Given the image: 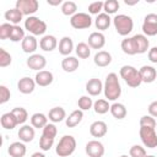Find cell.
<instances>
[{
  "instance_id": "cell-1",
  "label": "cell",
  "mask_w": 157,
  "mask_h": 157,
  "mask_svg": "<svg viewBox=\"0 0 157 157\" xmlns=\"http://www.w3.org/2000/svg\"><path fill=\"white\" fill-rule=\"evenodd\" d=\"M103 92L107 101H117L121 94V86L115 72H110L107 75L105 81L103 83Z\"/></svg>"
},
{
  "instance_id": "cell-2",
  "label": "cell",
  "mask_w": 157,
  "mask_h": 157,
  "mask_svg": "<svg viewBox=\"0 0 157 157\" xmlns=\"http://www.w3.org/2000/svg\"><path fill=\"white\" fill-rule=\"evenodd\" d=\"M119 75L120 77L126 82V85L131 88H136L142 83L141 76H140V71L131 66V65H124L120 67L119 70Z\"/></svg>"
},
{
  "instance_id": "cell-3",
  "label": "cell",
  "mask_w": 157,
  "mask_h": 157,
  "mask_svg": "<svg viewBox=\"0 0 157 157\" xmlns=\"http://www.w3.org/2000/svg\"><path fill=\"white\" fill-rule=\"evenodd\" d=\"M76 145H77L76 139L72 135H64L59 140L55 147V152L59 157H69L75 152Z\"/></svg>"
},
{
  "instance_id": "cell-4",
  "label": "cell",
  "mask_w": 157,
  "mask_h": 157,
  "mask_svg": "<svg viewBox=\"0 0 157 157\" xmlns=\"http://www.w3.org/2000/svg\"><path fill=\"white\" fill-rule=\"evenodd\" d=\"M113 25H114V28H115L117 33L120 34V36H124V37L128 36L134 28L132 18L128 15H124V13L117 15L113 18Z\"/></svg>"
},
{
  "instance_id": "cell-5",
  "label": "cell",
  "mask_w": 157,
  "mask_h": 157,
  "mask_svg": "<svg viewBox=\"0 0 157 157\" xmlns=\"http://www.w3.org/2000/svg\"><path fill=\"white\" fill-rule=\"evenodd\" d=\"M25 29L32 36H43L47 31V23L37 16H29L25 20Z\"/></svg>"
},
{
  "instance_id": "cell-6",
  "label": "cell",
  "mask_w": 157,
  "mask_h": 157,
  "mask_svg": "<svg viewBox=\"0 0 157 157\" xmlns=\"http://www.w3.org/2000/svg\"><path fill=\"white\" fill-rule=\"evenodd\" d=\"M139 135H140V139H141L145 147H147V148H156L157 147V134H156L153 128L140 126Z\"/></svg>"
},
{
  "instance_id": "cell-7",
  "label": "cell",
  "mask_w": 157,
  "mask_h": 157,
  "mask_svg": "<svg viewBox=\"0 0 157 157\" xmlns=\"http://www.w3.org/2000/svg\"><path fill=\"white\" fill-rule=\"evenodd\" d=\"M70 25L75 29H85L92 26V18L86 12H77L70 18Z\"/></svg>"
},
{
  "instance_id": "cell-8",
  "label": "cell",
  "mask_w": 157,
  "mask_h": 157,
  "mask_svg": "<svg viewBox=\"0 0 157 157\" xmlns=\"http://www.w3.org/2000/svg\"><path fill=\"white\" fill-rule=\"evenodd\" d=\"M16 9H18L23 16H33V13H36L39 9V2L37 0H17Z\"/></svg>"
},
{
  "instance_id": "cell-9",
  "label": "cell",
  "mask_w": 157,
  "mask_h": 157,
  "mask_svg": "<svg viewBox=\"0 0 157 157\" xmlns=\"http://www.w3.org/2000/svg\"><path fill=\"white\" fill-rule=\"evenodd\" d=\"M142 32L147 37L157 34V13H147L142 22Z\"/></svg>"
},
{
  "instance_id": "cell-10",
  "label": "cell",
  "mask_w": 157,
  "mask_h": 157,
  "mask_svg": "<svg viewBox=\"0 0 157 157\" xmlns=\"http://www.w3.org/2000/svg\"><path fill=\"white\" fill-rule=\"evenodd\" d=\"M85 151L88 157H103L104 155V146L98 140H91L86 144Z\"/></svg>"
},
{
  "instance_id": "cell-11",
  "label": "cell",
  "mask_w": 157,
  "mask_h": 157,
  "mask_svg": "<svg viewBox=\"0 0 157 157\" xmlns=\"http://www.w3.org/2000/svg\"><path fill=\"white\" fill-rule=\"evenodd\" d=\"M26 64L31 70L42 71L47 65V59L40 54H32V55L28 56Z\"/></svg>"
},
{
  "instance_id": "cell-12",
  "label": "cell",
  "mask_w": 157,
  "mask_h": 157,
  "mask_svg": "<svg viewBox=\"0 0 157 157\" xmlns=\"http://www.w3.org/2000/svg\"><path fill=\"white\" fill-rule=\"evenodd\" d=\"M36 85L37 83H36V81L33 78H31L28 76H25V77H22V78L18 80V82H17V90L21 93H23V94H29V93H32L34 91Z\"/></svg>"
},
{
  "instance_id": "cell-13",
  "label": "cell",
  "mask_w": 157,
  "mask_h": 157,
  "mask_svg": "<svg viewBox=\"0 0 157 157\" xmlns=\"http://www.w3.org/2000/svg\"><path fill=\"white\" fill-rule=\"evenodd\" d=\"M139 71H140L141 80L145 83H152L157 78V71L151 65H144L141 66V69H139Z\"/></svg>"
},
{
  "instance_id": "cell-14",
  "label": "cell",
  "mask_w": 157,
  "mask_h": 157,
  "mask_svg": "<svg viewBox=\"0 0 157 157\" xmlns=\"http://www.w3.org/2000/svg\"><path fill=\"white\" fill-rule=\"evenodd\" d=\"M34 81L38 86L40 87H47L49 85L53 83L54 81V76H53V72L48 71V70H42V71H38L34 76Z\"/></svg>"
},
{
  "instance_id": "cell-15",
  "label": "cell",
  "mask_w": 157,
  "mask_h": 157,
  "mask_svg": "<svg viewBox=\"0 0 157 157\" xmlns=\"http://www.w3.org/2000/svg\"><path fill=\"white\" fill-rule=\"evenodd\" d=\"M88 45L91 49H102L105 45V37L102 32H92L88 36Z\"/></svg>"
},
{
  "instance_id": "cell-16",
  "label": "cell",
  "mask_w": 157,
  "mask_h": 157,
  "mask_svg": "<svg viewBox=\"0 0 157 157\" xmlns=\"http://www.w3.org/2000/svg\"><path fill=\"white\" fill-rule=\"evenodd\" d=\"M21 48L27 54H31V55L34 54V52L38 48V40H37V38L34 36H32V34L26 36L23 38V40L21 42Z\"/></svg>"
},
{
  "instance_id": "cell-17",
  "label": "cell",
  "mask_w": 157,
  "mask_h": 157,
  "mask_svg": "<svg viewBox=\"0 0 157 157\" xmlns=\"http://www.w3.org/2000/svg\"><path fill=\"white\" fill-rule=\"evenodd\" d=\"M86 91L90 96L92 97H96L98 94H101V92L103 91V83L99 78H90L87 82H86Z\"/></svg>"
},
{
  "instance_id": "cell-18",
  "label": "cell",
  "mask_w": 157,
  "mask_h": 157,
  "mask_svg": "<svg viewBox=\"0 0 157 157\" xmlns=\"http://www.w3.org/2000/svg\"><path fill=\"white\" fill-rule=\"evenodd\" d=\"M26 152H27V147L22 141H15L10 144L7 148V153L10 155V157H25Z\"/></svg>"
},
{
  "instance_id": "cell-19",
  "label": "cell",
  "mask_w": 157,
  "mask_h": 157,
  "mask_svg": "<svg viewBox=\"0 0 157 157\" xmlns=\"http://www.w3.org/2000/svg\"><path fill=\"white\" fill-rule=\"evenodd\" d=\"M108 132V126L104 121L102 120H97V121H93L90 126V134L93 136V137H103L105 134Z\"/></svg>"
},
{
  "instance_id": "cell-20",
  "label": "cell",
  "mask_w": 157,
  "mask_h": 157,
  "mask_svg": "<svg viewBox=\"0 0 157 157\" xmlns=\"http://www.w3.org/2000/svg\"><path fill=\"white\" fill-rule=\"evenodd\" d=\"M39 47L44 52H53L58 47V39L52 34H45L39 40Z\"/></svg>"
},
{
  "instance_id": "cell-21",
  "label": "cell",
  "mask_w": 157,
  "mask_h": 157,
  "mask_svg": "<svg viewBox=\"0 0 157 157\" xmlns=\"http://www.w3.org/2000/svg\"><path fill=\"white\" fill-rule=\"evenodd\" d=\"M93 61H94V64L97 66L105 67V66H108L112 63V54L109 52H107V50H98L94 54Z\"/></svg>"
},
{
  "instance_id": "cell-22",
  "label": "cell",
  "mask_w": 157,
  "mask_h": 157,
  "mask_svg": "<svg viewBox=\"0 0 157 157\" xmlns=\"http://www.w3.org/2000/svg\"><path fill=\"white\" fill-rule=\"evenodd\" d=\"M4 17H5V20H6L9 23H11V25H13V26H17V25L22 21L23 15H22V12H21L18 9L12 7V9H9V10L5 11Z\"/></svg>"
},
{
  "instance_id": "cell-23",
  "label": "cell",
  "mask_w": 157,
  "mask_h": 157,
  "mask_svg": "<svg viewBox=\"0 0 157 157\" xmlns=\"http://www.w3.org/2000/svg\"><path fill=\"white\" fill-rule=\"evenodd\" d=\"M121 50L128 54V55H135V54H139L137 53V45H136V42H135V38L134 36L132 37H128V38H124L121 40Z\"/></svg>"
},
{
  "instance_id": "cell-24",
  "label": "cell",
  "mask_w": 157,
  "mask_h": 157,
  "mask_svg": "<svg viewBox=\"0 0 157 157\" xmlns=\"http://www.w3.org/2000/svg\"><path fill=\"white\" fill-rule=\"evenodd\" d=\"M80 66V61L75 56H65L63 60H61V69L65 71V72H74L78 69Z\"/></svg>"
},
{
  "instance_id": "cell-25",
  "label": "cell",
  "mask_w": 157,
  "mask_h": 157,
  "mask_svg": "<svg viewBox=\"0 0 157 157\" xmlns=\"http://www.w3.org/2000/svg\"><path fill=\"white\" fill-rule=\"evenodd\" d=\"M18 137H20V141L22 142H31L33 139H34V128L32 125H22L17 132Z\"/></svg>"
},
{
  "instance_id": "cell-26",
  "label": "cell",
  "mask_w": 157,
  "mask_h": 157,
  "mask_svg": "<svg viewBox=\"0 0 157 157\" xmlns=\"http://www.w3.org/2000/svg\"><path fill=\"white\" fill-rule=\"evenodd\" d=\"M82 119H83V112L81 109H76V110L71 112L69 114V117H66L65 124L67 128H75L82 121Z\"/></svg>"
},
{
  "instance_id": "cell-27",
  "label": "cell",
  "mask_w": 157,
  "mask_h": 157,
  "mask_svg": "<svg viewBox=\"0 0 157 157\" xmlns=\"http://www.w3.org/2000/svg\"><path fill=\"white\" fill-rule=\"evenodd\" d=\"M0 123H1V126L5 129V130H12L15 129L18 124H17V120L13 115L12 112H7V113H4L1 115V119H0Z\"/></svg>"
},
{
  "instance_id": "cell-28",
  "label": "cell",
  "mask_w": 157,
  "mask_h": 157,
  "mask_svg": "<svg viewBox=\"0 0 157 157\" xmlns=\"http://www.w3.org/2000/svg\"><path fill=\"white\" fill-rule=\"evenodd\" d=\"M48 118L49 120L55 124V123H60L63 121L64 119H66V112L63 107H54L49 110V114H48Z\"/></svg>"
},
{
  "instance_id": "cell-29",
  "label": "cell",
  "mask_w": 157,
  "mask_h": 157,
  "mask_svg": "<svg viewBox=\"0 0 157 157\" xmlns=\"http://www.w3.org/2000/svg\"><path fill=\"white\" fill-rule=\"evenodd\" d=\"M110 23H112V18H110V16L107 15L105 12H102V13L97 15V17H96V20H94V26H96V28L99 29V31H105V29H108L109 26H110Z\"/></svg>"
},
{
  "instance_id": "cell-30",
  "label": "cell",
  "mask_w": 157,
  "mask_h": 157,
  "mask_svg": "<svg viewBox=\"0 0 157 157\" xmlns=\"http://www.w3.org/2000/svg\"><path fill=\"white\" fill-rule=\"evenodd\" d=\"M74 50V42L70 37H63L59 42V53L64 56H69Z\"/></svg>"
},
{
  "instance_id": "cell-31",
  "label": "cell",
  "mask_w": 157,
  "mask_h": 157,
  "mask_svg": "<svg viewBox=\"0 0 157 157\" xmlns=\"http://www.w3.org/2000/svg\"><path fill=\"white\" fill-rule=\"evenodd\" d=\"M110 114L117 119V120H121L126 117L128 114V110H126V107L123 104V103H119V102H114L112 105H110Z\"/></svg>"
},
{
  "instance_id": "cell-32",
  "label": "cell",
  "mask_w": 157,
  "mask_h": 157,
  "mask_svg": "<svg viewBox=\"0 0 157 157\" xmlns=\"http://www.w3.org/2000/svg\"><path fill=\"white\" fill-rule=\"evenodd\" d=\"M48 124V117L43 113H34L31 117V125L34 129H43Z\"/></svg>"
},
{
  "instance_id": "cell-33",
  "label": "cell",
  "mask_w": 157,
  "mask_h": 157,
  "mask_svg": "<svg viewBox=\"0 0 157 157\" xmlns=\"http://www.w3.org/2000/svg\"><path fill=\"white\" fill-rule=\"evenodd\" d=\"M134 38H135V42L137 45V53L139 54L146 53L150 47V40L147 39V37L145 34H135Z\"/></svg>"
},
{
  "instance_id": "cell-34",
  "label": "cell",
  "mask_w": 157,
  "mask_h": 157,
  "mask_svg": "<svg viewBox=\"0 0 157 157\" xmlns=\"http://www.w3.org/2000/svg\"><path fill=\"white\" fill-rule=\"evenodd\" d=\"M93 109L97 114H105L110 110V104L108 103L107 99L99 98L93 103Z\"/></svg>"
},
{
  "instance_id": "cell-35",
  "label": "cell",
  "mask_w": 157,
  "mask_h": 157,
  "mask_svg": "<svg viewBox=\"0 0 157 157\" xmlns=\"http://www.w3.org/2000/svg\"><path fill=\"white\" fill-rule=\"evenodd\" d=\"M61 12L65 16H71L72 17L75 13H77V5H76V2H74L71 0L64 1L61 4Z\"/></svg>"
},
{
  "instance_id": "cell-36",
  "label": "cell",
  "mask_w": 157,
  "mask_h": 157,
  "mask_svg": "<svg viewBox=\"0 0 157 157\" xmlns=\"http://www.w3.org/2000/svg\"><path fill=\"white\" fill-rule=\"evenodd\" d=\"M75 52H76V54H77V56L80 59H87L91 55V47L85 42H80L76 45Z\"/></svg>"
},
{
  "instance_id": "cell-37",
  "label": "cell",
  "mask_w": 157,
  "mask_h": 157,
  "mask_svg": "<svg viewBox=\"0 0 157 157\" xmlns=\"http://www.w3.org/2000/svg\"><path fill=\"white\" fill-rule=\"evenodd\" d=\"M25 29L21 27V26H12V29H11V34H10V40L11 42H22L23 38H25Z\"/></svg>"
},
{
  "instance_id": "cell-38",
  "label": "cell",
  "mask_w": 157,
  "mask_h": 157,
  "mask_svg": "<svg viewBox=\"0 0 157 157\" xmlns=\"http://www.w3.org/2000/svg\"><path fill=\"white\" fill-rule=\"evenodd\" d=\"M11 112L13 113V115H15V118H16L18 125L25 124L26 120L28 119V113H27V110H26L23 107H16V108H13Z\"/></svg>"
},
{
  "instance_id": "cell-39",
  "label": "cell",
  "mask_w": 157,
  "mask_h": 157,
  "mask_svg": "<svg viewBox=\"0 0 157 157\" xmlns=\"http://www.w3.org/2000/svg\"><path fill=\"white\" fill-rule=\"evenodd\" d=\"M119 6H120V4L118 0H105L104 5H103V10L107 15H112L119 10Z\"/></svg>"
},
{
  "instance_id": "cell-40",
  "label": "cell",
  "mask_w": 157,
  "mask_h": 157,
  "mask_svg": "<svg viewBox=\"0 0 157 157\" xmlns=\"http://www.w3.org/2000/svg\"><path fill=\"white\" fill-rule=\"evenodd\" d=\"M93 101L90 96H81L77 101V105H78V109H81L82 112L83 110H90L92 107H93Z\"/></svg>"
},
{
  "instance_id": "cell-41",
  "label": "cell",
  "mask_w": 157,
  "mask_h": 157,
  "mask_svg": "<svg viewBox=\"0 0 157 157\" xmlns=\"http://www.w3.org/2000/svg\"><path fill=\"white\" fill-rule=\"evenodd\" d=\"M140 126H146V128H156L157 126V120L151 117L150 114H146V115H142L140 118Z\"/></svg>"
},
{
  "instance_id": "cell-42",
  "label": "cell",
  "mask_w": 157,
  "mask_h": 157,
  "mask_svg": "<svg viewBox=\"0 0 157 157\" xmlns=\"http://www.w3.org/2000/svg\"><path fill=\"white\" fill-rule=\"evenodd\" d=\"M11 63H12V56L10 55V53H7L4 48H0V66L6 67L11 65Z\"/></svg>"
},
{
  "instance_id": "cell-43",
  "label": "cell",
  "mask_w": 157,
  "mask_h": 157,
  "mask_svg": "<svg viewBox=\"0 0 157 157\" xmlns=\"http://www.w3.org/2000/svg\"><path fill=\"white\" fill-rule=\"evenodd\" d=\"M12 26L13 25H11L9 22H5V23H1L0 25V39L5 40V39H9L10 38Z\"/></svg>"
},
{
  "instance_id": "cell-44",
  "label": "cell",
  "mask_w": 157,
  "mask_h": 157,
  "mask_svg": "<svg viewBox=\"0 0 157 157\" xmlns=\"http://www.w3.org/2000/svg\"><path fill=\"white\" fill-rule=\"evenodd\" d=\"M129 156L130 157H146V150L140 146V145H134L129 150Z\"/></svg>"
},
{
  "instance_id": "cell-45",
  "label": "cell",
  "mask_w": 157,
  "mask_h": 157,
  "mask_svg": "<svg viewBox=\"0 0 157 157\" xmlns=\"http://www.w3.org/2000/svg\"><path fill=\"white\" fill-rule=\"evenodd\" d=\"M53 144H54V139L52 137H47L42 135L39 139V148L42 151H49L53 147Z\"/></svg>"
},
{
  "instance_id": "cell-46",
  "label": "cell",
  "mask_w": 157,
  "mask_h": 157,
  "mask_svg": "<svg viewBox=\"0 0 157 157\" xmlns=\"http://www.w3.org/2000/svg\"><path fill=\"white\" fill-rule=\"evenodd\" d=\"M42 130H43V132H42L43 136L52 137V139H55V136H56V134H58V129H56V126H55L53 123H52V124H47Z\"/></svg>"
},
{
  "instance_id": "cell-47",
  "label": "cell",
  "mask_w": 157,
  "mask_h": 157,
  "mask_svg": "<svg viewBox=\"0 0 157 157\" xmlns=\"http://www.w3.org/2000/svg\"><path fill=\"white\" fill-rule=\"evenodd\" d=\"M103 5L104 2L103 1H94V2H91L88 5V12L91 15H99L101 11L103 10Z\"/></svg>"
},
{
  "instance_id": "cell-48",
  "label": "cell",
  "mask_w": 157,
  "mask_h": 157,
  "mask_svg": "<svg viewBox=\"0 0 157 157\" xmlns=\"http://www.w3.org/2000/svg\"><path fill=\"white\" fill-rule=\"evenodd\" d=\"M10 97H11L10 90H9L5 85H1V86H0V103H1V104L6 103V102L10 99Z\"/></svg>"
},
{
  "instance_id": "cell-49",
  "label": "cell",
  "mask_w": 157,
  "mask_h": 157,
  "mask_svg": "<svg viewBox=\"0 0 157 157\" xmlns=\"http://www.w3.org/2000/svg\"><path fill=\"white\" fill-rule=\"evenodd\" d=\"M148 60L153 64H157V47H152L150 50H148Z\"/></svg>"
},
{
  "instance_id": "cell-50",
  "label": "cell",
  "mask_w": 157,
  "mask_h": 157,
  "mask_svg": "<svg viewBox=\"0 0 157 157\" xmlns=\"http://www.w3.org/2000/svg\"><path fill=\"white\" fill-rule=\"evenodd\" d=\"M147 109H148V114H150L151 117H153V118H157V101H153V102H151Z\"/></svg>"
},
{
  "instance_id": "cell-51",
  "label": "cell",
  "mask_w": 157,
  "mask_h": 157,
  "mask_svg": "<svg viewBox=\"0 0 157 157\" xmlns=\"http://www.w3.org/2000/svg\"><path fill=\"white\" fill-rule=\"evenodd\" d=\"M47 4L52 6H58V5H61L63 1L61 0H47Z\"/></svg>"
},
{
  "instance_id": "cell-52",
  "label": "cell",
  "mask_w": 157,
  "mask_h": 157,
  "mask_svg": "<svg viewBox=\"0 0 157 157\" xmlns=\"http://www.w3.org/2000/svg\"><path fill=\"white\" fill-rule=\"evenodd\" d=\"M31 157H45V156H44V153H42V152H34V153H32Z\"/></svg>"
},
{
  "instance_id": "cell-53",
  "label": "cell",
  "mask_w": 157,
  "mask_h": 157,
  "mask_svg": "<svg viewBox=\"0 0 157 157\" xmlns=\"http://www.w3.org/2000/svg\"><path fill=\"white\" fill-rule=\"evenodd\" d=\"M137 2H139V0H135V1H132V2H131V1L125 0V4H126V5H135V4H137Z\"/></svg>"
},
{
  "instance_id": "cell-54",
  "label": "cell",
  "mask_w": 157,
  "mask_h": 157,
  "mask_svg": "<svg viewBox=\"0 0 157 157\" xmlns=\"http://www.w3.org/2000/svg\"><path fill=\"white\" fill-rule=\"evenodd\" d=\"M120 157H130V156H128V155H121Z\"/></svg>"
},
{
  "instance_id": "cell-55",
  "label": "cell",
  "mask_w": 157,
  "mask_h": 157,
  "mask_svg": "<svg viewBox=\"0 0 157 157\" xmlns=\"http://www.w3.org/2000/svg\"><path fill=\"white\" fill-rule=\"evenodd\" d=\"M146 157H156V156H153V155H148V156H146Z\"/></svg>"
}]
</instances>
